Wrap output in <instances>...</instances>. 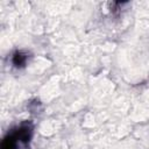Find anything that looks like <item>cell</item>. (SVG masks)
I'll list each match as a JSON object with an SVG mask.
<instances>
[{
	"instance_id": "1",
	"label": "cell",
	"mask_w": 149,
	"mask_h": 149,
	"mask_svg": "<svg viewBox=\"0 0 149 149\" xmlns=\"http://www.w3.org/2000/svg\"><path fill=\"white\" fill-rule=\"evenodd\" d=\"M26 62H27V55H24L21 51H17V52L14 54V56H13V64L16 68L23 66L26 64Z\"/></svg>"
}]
</instances>
